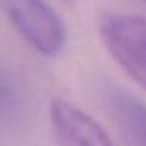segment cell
<instances>
[{"label": "cell", "mask_w": 146, "mask_h": 146, "mask_svg": "<svg viewBox=\"0 0 146 146\" xmlns=\"http://www.w3.org/2000/svg\"><path fill=\"white\" fill-rule=\"evenodd\" d=\"M0 8L36 52L46 57L63 52L68 41L66 25L46 0H0Z\"/></svg>", "instance_id": "6da1fadb"}, {"label": "cell", "mask_w": 146, "mask_h": 146, "mask_svg": "<svg viewBox=\"0 0 146 146\" xmlns=\"http://www.w3.org/2000/svg\"><path fill=\"white\" fill-rule=\"evenodd\" d=\"M99 32L111 58L146 90V17L108 14L102 19Z\"/></svg>", "instance_id": "7a4b0ae2"}, {"label": "cell", "mask_w": 146, "mask_h": 146, "mask_svg": "<svg viewBox=\"0 0 146 146\" xmlns=\"http://www.w3.org/2000/svg\"><path fill=\"white\" fill-rule=\"evenodd\" d=\"M49 118L60 146H113L104 127L66 99L57 98L50 102Z\"/></svg>", "instance_id": "3957f363"}, {"label": "cell", "mask_w": 146, "mask_h": 146, "mask_svg": "<svg viewBox=\"0 0 146 146\" xmlns=\"http://www.w3.org/2000/svg\"><path fill=\"white\" fill-rule=\"evenodd\" d=\"M108 107L123 129L138 143L146 146V104L126 91H111Z\"/></svg>", "instance_id": "277c9868"}, {"label": "cell", "mask_w": 146, "mask_h": 146, "mask_svg": "<svg viewBox=\"0 0 146 146\" xmlns=\"http://www.w3.org/2000/svg\"><path fill=\"white\" fill-rule=\"evenodd\" d=\"M21 107V88L14 76L0 64V123L8 121Z\"/></svg>", "instance_id": "5b68a950"}, {"label": "cell", "mask_w": 146, "mask_h": 146, "mask_svg": "<svg viewBox=\"0 0 146 146\" xmlns=\"http://www.w3.org/2000/svg\"><path fill=\"white\" fill-rule=\"evenodd\" d=\"M61 2H63V3H66L68 7H74V5L77 3V0H61Z\"/></svg>", "instance_id": "8992f818"}]
</instances>
